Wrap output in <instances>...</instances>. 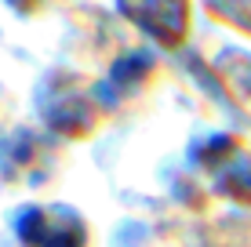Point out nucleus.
Instances as JSON below:
<instances>
[{
    "label": "nucleus",
    "instance_id": "obj_1",
    "mask_svg": "<svg viewBox=\"0 0 251 247\" xmlns=\"http://www.w3.org/2000/svg\"><path fill=\"white\" fill-rule=\"evenodd\" d=\"M19 233L29 247H84V222L66 207H29Z\"/></svg>",
    "mask_w": 251,
    "mask_h": 247
},
{
    "label": "nucleus",
    "instance_id": "obj_2",
    "mask_svg": "<svg viewBox=\"0 0 251 247\" xmlns=\"http://www.w3.org/2000/svg\"><path fill=\"white\" fill-rule=\"evenodd\" d=\"M120 11L138 29H146L160 44H178L189 25V4L186 0H117Z\"/></svg>",
    "mask_w": 251,
    "mask_h": 247
},
{
    "label": "nucleus",
    "instance_id": "obj_3",
    "mask_svg": "<svg viewBox=\"0 0 251 247\" xmlns=\"http://www.w3.org/2000/svg\"><path fill=\"white\" fill-rule=\"evenodd\" d=\"M222 73L233 80V88L240 91L248 102H251V58H240V55H226L222 58Z\"/></svg>",
    "mask_w": 251,
    "mask_h": 247
}]
</instances>
